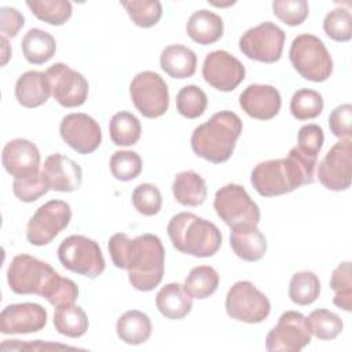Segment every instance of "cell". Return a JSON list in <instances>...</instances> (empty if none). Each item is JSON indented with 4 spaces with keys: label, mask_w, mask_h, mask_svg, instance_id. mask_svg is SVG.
Segmentation results:
<instances>
[{
    "label": "cell",
    "mask_w": 352,
    "mask_h": 352,
    "mask_svg": "<svg viewBox=\"0 0 352 352\" xmlns=\"http://www.w3.org/2000/svg\"><path fill=\"white\" fill-rule=\"evenodd\" d=\"M107 248L113 264L128 271L129 283L136 290L150 292L161 283L165 249L157 235L142 234L131 239L125 232H117Z\"/></svg>",
    "instance_id": "1"
},
{
    "label": "cell",
    "mask_w": 352,
    "mask_h": 352,
    "mask_svg": "<svg viewBox=\"0 0 352 352\" xmlns=\"http://www.w3.org/2000/svg\"><path fill=\"white\" fill-rule=\"evenodd\" d=\"M318 158L301 153L297 146L286 158L268 160L257 164L250 176L253 188L263 197H276L294 191L315 180Z\"/></svg>",
    "instance_id": "2"
},
{
    "label": "cell",
    "mask_w": 352,
    "mask_h": 352,
    "mask_svg": "<svg viewBox=\"0 0 352 352\" xmlns=\"http://www.w3.org/2000/svg\"><path fill=\"white\" fill-rule=\"evenodd\" d=\"M241 132L242 121L234 111H217L192 131L191 148L198 157L221 164L232 155Z\"/></svg>",
    "instance_id": "3"
},
{
    "label": "cell",
    "mask_w": 352,
    "mask_h": 352,
    "mask_svg": "<svg viewBox=\"0 0 352 352\" xmlns=\"http://www.w3.org/2000/svg\"><path fill=\"white\" fill-rule=\"evenodd\" d=\"M176 250L194 257L214 256L223 242L220 230L212 221L190 212L175 214L166 227Z\"/></svg>",
    "instance_id": "4"
},
{
    "label": "cell",
    "mask_w": 352,
    "mask_h": 352,
    "mask_svg": "<svg viewBox=\"0 0 352 352\" xmlns=\"http://www.w3.org/2000/svg\"><path fill=\"white\" fill-rule=\"evenodd\" d=\"M289 58L296 72L305 80L322 82L333 73L331 56L323 41L314 34H298L292 41Z\"/></svg>",
    "instance_id": "5"
},
{
    "label": "cell",
    "mask_w": 352,
    "mask_h": 352,
    "mask_svg": "<svg viewBox=\"0 0 352 352\" xmlns=\"http://www.w3.org/2000/svg\"><path fill=\"white\" fill-rule=\"evenodd\" d=\"M58 258L66 270L91 279L99 276L106 268L100 246L84 235H70L63 239L58 248Z\"/></svg>",
    "instance_id": "6"
},
{
    "label": "cell",
    "mask_w": 352,
    "mask_h": 352,
    "mask_svg": "<svg viewBox=\"0 0 352 352\" xmlns=\"http://www.w3.org/2000/svg\"><path fill=\"white\" fill-rule=\"evenodd\" d=\"M213 208L217 216L231 228L257 226L260 209L246 190L235 183L220 187L214 194Z\"/></svg>",
    "instance_id": "7"
},
{
    "label": "cell",
    "mask_w": 352,
    "mask_h": 352,
    "mask_svg": "<svg viewBox=\"0 0 352 352\" xmlns=\"http://www.w3.org/2000/svg\"><path fill=\"white\" fill-rule=\"evenodd\" d=\"M129 95L136 110L146 118H158L169 109L168 85L155 72L138 73L131 81Z\"/></svg>",
    "instance_id": "8"
},
{
    "label": "cell",
    "mask_w": 352,
    "mask_h": 352,
    "mask_svg": "<svg viewBox=\"0 0 352 352\" xmlns=\"http://www.w3.org/2000/svg\"><path fill=\"white\" fill-rule=\"evenodd\" d=\"M271 304L252 282L239 280L231 286L226 297V312L231 319L245 323H260L270 315Z\"/></svg>",
    "instance_id": "9"
},
{
    "label": "cell",
    "mask_w": 352,
    "mask_h": 352,
    "mask_svg": "<svg viewBox=\"0 0 352 352\" xmlns=\"http://www.w3.org/2000/svg\"><path fill=\"white\" fill-rule=\"evenodd\" d=\"M72 220L70 205L62 199H51L41 205L26 226V239L30 245L44 246L63 231Z\"/></svg>",
    "instance_id": "10"
},
{
    "label": "cell",
    "mask_w": 352,
    "mask_h": 352,
    "mask_svg": "<svg viewBox=\"0 0 352 352\" xmlns=\"http://www.w3.org/2000/svg\"><path fill=\"white\" fill-rule=\"evenodd\" d=\"M54 272L55 270L48 263L22 253L11 260L7 270V282L16 294L41 296Z\"/></svg>",
    "instance_id": "11"
},
{
    "label": "cell",
    "mask_w": 352,
    "mask_h": 352,
    "mask_svg": "<svg viewBox=\"0 0 352 352\" xmlns=\"http://www.w3.org/2000/svg\"><path fill=\"white\" fill-rule=\"evenodd\" d=\"M285 37V32L278 25L267 21L246 30L241 36L239 50L249 59L275 63L282 56Z\"/></svg>",
    "instance_id": "12"
},
{
    "label": "cell",
    "mask_w": 352,
    "mask_h": 352,
    "mask_svg": "<svg viewBox=\"0 0 352 352\" xmlns=\"http://www.w3.org/2000/svg\"><path fill=\"white\" fill-rule=\"evenodd\" d=\"M309 342L311 331L307 318L301 312L286 311L267 334L265 349L270 352H298Z\"/></svg>",
    "instance_id": "13"
},
{
    "label": "cell",
    "mask_w": 352,
    "mask_h": 352,
    "mask_svg": "<svg viewBox=\"0 0 352 352\" xmlns=\"http://www.w3.org/2000/svg\"><path fill=\"white\" fill-rule=\"evenodd\" d=\"M50 82L51 94L55 100L63 107H78L84 104L88 98V81L87 78L73 70L66 63H55L45 72Z\"/></svg>",
    "instance_id": "14"
},
{
    "label": "cell",
    "mask_w": 352,
    "mask_h": 352,
    "mask_svg": "<svg viewBox=\"0 0 352 352\" xmlns=\"http://www.w3.org/2000/svg\"><path fill=\"white\" fill-rule=\"evenodd\" d=\"M352 144L351 139H340L318 165V179L331 191L349 188L352 179Z\"/></svg>",
    "instance_id": "15"
},
{
    "label": "cell",
    "mask_w": 352,
    "mask_h": 352,
    "mask_svg": "<svg viewBox=\"0 0 352 352\" xmlns=\"http://www.w3.org/2000/svg\"><path fill=\"white\" fill-rule=\"evenodd\" d=\"M202 77L213 88L230 92L245 78V66L239 59L224 50L212 51L202 65Z\"/></svg>",
    "instance_id": "16"
},
{
    "label": "cell",
    "mask_w": 352,
    "mask_h": 352,
    "mask_svg": "<svg viewBox=\"0 0 352 352\" xmlns=\"http://www.w3.org/2000/svg\"><path fill=\"white\" fill-rule=\"evenodd\" d=\"M63 142L78 154L94 153L102 143L99 124L85 113H70L65 116L59 125Z\"/></svg>",
    "instance_id": "17"
},
{
    "label": "cell",
    "mask_w": 352,
    "mask_h": 352,
    "mask_svg": "<svg viewBox=\"0 0 352 352\" xmlns=\"http://www.w3.org/2000/svg\"><path fill=\"white\" fill-rule=\"evenodd\" d=\"M47 311L36 302H18L7 305L0 314V331L3 334H29L44 329Z\"/></svg>",
    "instance_id": "18"
},
{
    "label": "cell",
    "mask_w": 352,
    "mask_h": 352,
    "mask_svg": "<svg viewBox=\"0 0 352 352\" xmlns=\"http://www.w3.org/2000/svg\"><path fill=\"white\" fill-rule=\"evenodd\" d=\"M1 164L15 179L28 177L38 172L40 151L36 144L28 139H12L3 148Z\"/></svg>",
    "instance_id": "19"
},
{
    "label": "cell",
    "mask_w": 352,
    "mask_h": 352,
    "mask_svg": "<svg viewBox=\"0 0 352 352\" xmlns=\"http://www.w3.org/2000/svg\"><path fill=\"white\" fill-rule=\"evenodd\" d=\"M239 106L252 118L271 120L280 110V94L272 85L250 84L239 95Z\"/></svg>",
    "instance_id": "20"
},
{
    "label": "cell",
    "mask_w": 352,
    "mask_h": 352,
    "mask_svg": "<svg viewBox=\"0 0 352 352\" xmlns=\"http://www.w3.org/2000/svg\"><path fill=\"white\" fill-rule=\"evenodd\" d=\"M43 172L45 173L51 190L60 192H72L80 188L82 182L81 166L70 157L59 153L45 158Z\"/></svg>",
    "instance_id": "21"
},
{
    "label": "cell",
    "mask_w": 352,
    "mask_h": 352,
    "mask_svg": "<svg viewBox=\"0 0 352 352\" xmlns=\"http://www.w3.org/2000/svg\"><path fill=\"white\" fill-rule=\"evenodd\" d=\"M230 245L232 252L245 261H258L267 253V239L257 226L231 228Z\"/></svg>",
    "instance_id": "22"
},
{
    "label": "cell",
    "mask_w": 352,
    "mask_h": 352,
    "mask_svg": "<svg viewBox=\"0 0 352 352\" xmlns=\"http://www.w3.org/2000/svg\"><path fill=\"white\" fill-rule=\"evenodd\" d=\"M50 95V82L45 73L43 72H25L15 82V98L23 107H38L48 100Z\"/></svg>",
    "instance_id": "23"
},
{
    "label": "cell",
    "mask_w": 352,
    "mask_h": 352,
    "mask_svg": "<svg viewBox=\"0 0 352 352\" xmlns=\"http://www.w3.org/2000/svg\"><path fill=\"white\" fill-rule=\"evenodd\" d=\"M157 309L168 319H183L192 308V297L180 283H168L155 296Z\"/></svg>",
    "instance_id": "24"
},
{
    "label": "cell",
    "mask_w": 352,
    "mask_h": 352,
    "mask_svg": "<svg viewBox=\"0 0 352 352\" xmlns=\"http://www.w3.org/2000/svg\"><path fill=\"white\" fill-rule=\"evenodd\" d=\"M186 30L188 37L201 44V45H209L220 40L223 36V19L209 11V10H198L187 21Z\"/></svg>",
    "instance_id": "25"
},
{
    "label": "cell",
    "mask_w": 352,
    "mask_h": 352,
    "mask_svg": "<svg viewBox=\"0 0 352 352\" xmlns=\"http://www.w3.org/2000/svg\"><path fill=\"white\" fill-rule=\"evenodd\" d=\"M160 65L172 78H188L197 70V55L192 50L182 44L168 45L161 52Z\"/></svg>",
    "instance_id": "26"
},
{
    "label": "cell",
    "mask_w": 352,
    "mask_h": 352,
    "mask_svg": "<svg viewBox=\"0 0 352 352\" xmlns=\"http://www.w3.org/2000/svg\"><path fill=\"white\" fill-rule=\"evenodd\" d=\"M175 199L183 206H199L205 202L208 188L204 177L194 170H184L175 176L172 183Z\"/></svg>",
    "instance_id": "27"
},
{
    "label": "cell",
    "mask_w": 352,
    "mask_h": 352,
    "mask_svg": "<svg viewBox=\"0 0 352 352\" xmlns=\"http://www.w3.org/2000/svg\"><path fill=\"white\" fill-rule=\"evenodd\" d=\"M150 318L138 309H131L122 314L116 324L117 336L128 345H140L146 342L151 336Z\"/></svg>",
    "instance_id": "28"
},
{
    "label": "cell",
    "mask_w": 352,
    "mask_h": 352,
    "mask_svg": "<svg viewBox=\"0 0 352 352\" xmlns=\"http://www.w3.org/2000/svg\"><path fill=\"white\" fill-rule=\"evenodd\" d=\"M55 51V38L45 30L33 28L22 38V52L29 63L43 65L54 56Z\"/></svg>",
    "instance_id": "29"
},
{
    "label": "cell",
    "mask_w": 352,
    "mask_h": 352,
    "mask_svg": "<svg viewBox=\"0 0 352 352\" xmlns=\"http://www.w3.org/2000/svg\"><path fill=\"white\" fill-rule=\"evenodd\" d=\"M88 318L85 311L74 304L58 307L54 314L55 330L66 337L78 338L88 330Z\"/></svg>",
    "instance_id": "30"
},
{
    "label": "cell",
    "mask_w": 352,
    "mask_h": 352,
    "mask_svg": "<svg viewBox=\"0 0 352 352\" xmlns=\"http://www.w3.org/2000/svg\"><path fill=\"white\" fill-rule=\"evenodd\" d=\"M110 139L117 146H133L140 139L142 125L136 116L129 111L116 113L109 124Z\"/></svg>",
    "instance_id": "31"
},
{
    "label": "cell",
    "mask_w": 352,
    "mask_h": 352,
    "mask_svg": "<svg viewBox=\"0 0 352 352\" xmlns=\"http://www.w3.org/2000/svg\"><path fill=\"white\" fill-rule=\"evenodd\" d=\"M219 280V274L213 267L198 265L188 272L183 286L192 298L204 300L216 292Z\"/></svg>",
    "instance_id": "32"
},
{
    "label": "cell",
    "mask_w": 352,
    "mask_h": 352,
    "mask_svg": "<svg viewBox=\"0 0 352 352\" xmlns=\"http://www.w3.org/2000/svg\"><path fill=\"white\" fill-rule=\"evenodd\" d=\"M320 294L319 278L312 271L296 272L289 283V297L297 305H309Z\"/></svg>",
    "instance_id": "33"
},
{
    "label": "cell",
    "mask_w": 352,
    "mask_h": 352,
    "mask_svg": "<svg viewBox=\"0 0 352 352\" xmlns=\"http://www.w3.org/2000/svg\"><path fill=\"white\" fill-rule=\"evenodd\" d=\"M26 6L40 21L60 26L72 16V3L67 0H28Z\"/></svg>",
    "instance_id": "34"
},
{
    "label": "cell",
    "mask_w": 352,
    "mask_h": 352,
    "mask_svg": "<svg viewBox=\"0 0 352 352\" xmlns=\"http://www.w3.org/2000/svg\"><path fill=\"white\" fill-rule=\"evenodd\" d=\"M41 297L55 308L74 304V301L78 298V286L72 279L63 278L58 272H54L47 282Z\"/></svg>",
    "instance_id": "35"
},
{
    "label": "cell",
    "mask_w": 352,
    "mask_h": 352,
    "mask_svg": "<svg viewBox=\"0 0 352 352\" xmlns=\"http://www.w3.org/2000/svg\"><path fill=\"white\" fill-rule=\"evenodd\" d=\"M323 111L322 95L309 88L296 91L290 99V113L298 121L316 118Z\"/></svg>",
    "instance_id": "36"
},
{
    "label": "cell",
    "mask_w": 352,
    "mask_h": 352,
    "mask_svg": "<svg viewBox=\"0 0 352 352\" xmlns=\"http://www.w3.org/2000/svg\"><path fill=\"white\" fill-rule=\"evenodd\" d=\"M311 336L318 340H334L342 331L341 318L329 309H315L307 318Z\"/></svg>",
    "instance_id": "37"
},
{
    "label": "cell",
    "mask_w": 352,
    "mask_h": 352,
    "mask_svg": "<svg viewBox=\"0 0 352 352\" xmlns=\"http://www.w3.org/2000/svg\"><path fill=\"white\" fill-rule=\"evenodd\" d=\"M132 22L139 28H151L162 16V6L158 0H131L121 1Z\"/></svg>",
    "instance_id": "38"
},
{
    "label": "cell",
    "mask_w": 352,
    "mask_h": 352,
    "mask_svg": "<svg viewBox=\"0 0 352 352\" xmlns=\"http://www.w3.org/2000/svg\"><path fill=\"white\" fill-rule=\"evenodd\" d=\"M208 106V96L198 85H186L176 95V109L180 116L194 120L201 117Z\"/></svg>",
    "instance_id": "39"
},
{
    "label": "cell",
    "mask_w": 352,
    "mask_h": 352,
    "mask_svg": "<svg viewBox=\"0 0 352 352\" xmlns=\"http://www.w3.org/2000/svg\"><path fill=\"white\" fill-rule=\"evenodd\" d=\"M51 190L48 179L43 170H38L28 177H16L12 183L14 195L26 204L37 201Z\"/></svg>",
    "instance_id": "40"
},
{
    "label": "cell",
    "mask_w": 352,
    "mask_h": 352,
    "mask_svg": "<svg viewBox=\"0 0 352 352\" xmlns=\"http://www.w3.org/2000/svg\"><path fill=\"white\" fill-rule=\"evenodd\" d=\"M330 287L336 292L333 298L334 305L349 312L352 309V275L349 261L338 264V267L333 271Z\"/></svg>",
    "instance_id": "41"
},
{
    "label": "cell",
    "mask_w": 352,
    "mask_h": 352,
    "mask_svg": "<svg viewBox=\"0 0 352 352\" xmlns=\"http://www.w3.org/2000/svg\"><path fill=\"white\" fill-rule=\"evenodd\" d=\"M110 172L120 182L133 180L142 172V158L136 151L118 150L110 158Z\"/></svg>",
    "instance_id": "42"
},
{
    "label": "cell",
    "mask_w": 352,
    "mask_h": 352,
    "mask_svg": "<svg viewBox=\"0 0 352 352\" xmlns=\"http://www.w3.org/2000/svg\"><path fill=\"white\" fill-rule=\"evenodd\" d=\"M324 33L334 41L345 43L352 38V15L346 8H334L323 21Z\"/></svg>",
    "instance_id": "43"
},
{
    "label": "cell",
    "mask_w": 352,
    "mask_h": 352,
    "mask_svg": "<svg viewBox=\"0 0 352 352\" xmlns=\"http://www.w3.org/2000/svg\"><path fill=\"white\" fill-rule=\"evenodd\" d=\"M132 204L140 214L154 216L162 206L161 191L151 183H142L136 186L132 192Z\"/></svg>",
    "instance_id": "44"
},
{
    "label": "cell",
    "mask_w": 352,
    "mask_h": 352,
    "mask_svg": "<svg viewBox=\"0 0 352 352\" xmlns=\"http://www.w3.org/2000/svg\"><path fill=\"white\" fill-rule=\"evenodd\" d=\"M272 10L274 14L289 26L301 25L309 14V7L305 0H275Z\"/></svg>",
    "instance_id": "45"
},
{
    "label": "cell",
    "mask_w": 352,
    "mask_h": 352,
    "mask_svg": "<svg viewBox=\"0 0 352 352\" xmlns=\"http://www.w3.org/2000/svg\"><path fill=\"white\" fill-rule=\"evenodd\" d=\"M297 148L308 157L318 158L324 142L323 129L316 124H307L298 129Z\"/></svg>",
    "instance_id": "46"
},
{
    "label": "cell",
    "mask_w": 352,
    "mask_h": 352,
    "mask_svg": "<svg viewBox=\"0 0 352 352\" xmlns=\"http://www.w3.org/2000/svg\"><path fill=\"white\" fill-rule=\"evenodd\" d=\"M329 128L338 139H351L352 136V106L344 103L337 106L329 116Z\"/></svg>",
    "instance_id": "47"
},
{
    "label": "cell",
    "mask_w": 352,
    "mask_h": 352,
    "mask_svg": "<svg viewBox=\"0 0 352 352\" xmlns=\"http://www.w3.org/2000/svg\"><path fill=\"white\" fill-rule=\"evenodd\" d=\"M25 25L23 15L14 7L0 8V32L4 37H15Z\"/></svg>",
    "instance_id": "48"
},
{
    "label": "cell",
    "mask_w": 352,
    "mask_h": 352,
    "mask_svg": "<svg viewBox=\"0 0 352 352\" xmlns=\"http://www.w3.org/2000/svg\"><path fill=\"white\" fill-rule=\"evenodd\" d=\"M0 40H1V44H3V60H1V66H4V65L7 63L10 55H11V51L7 50V48H8V40H7V37L1 36Z\"/></svg>",
    "instance_id": "49"
}]
</instances>
